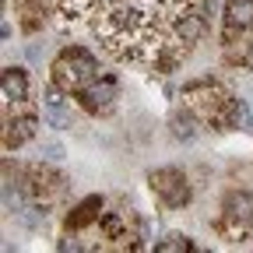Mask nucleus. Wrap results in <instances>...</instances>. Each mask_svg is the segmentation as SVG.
<instances>
[{
    "label": "nucleus",
    "mask_w": 253,
    "mask_h": 253,
    "mask_svg": "<svg viewBox=\"0 0 253 253\" xmlns=\"http://www.w3.org/2000/svg\"><path fill=\"white\" fill-rule=\"evenodd\" d=\"M95 78H99V63L88 49H63L53 63V84L63 91H84Z\"/></svg>",
    "instance_id": "nucleus-1"
},
{
    "label": "nucleus",
    "mask_w": 253,
    "mask_h": 253,
    "mask_svg": "<svg viewBox=\"0 0 253 253\" xmlns=\"http://www.w3.org/2000/svg\"><path fill=\"white\" fill-rule=\"evenodd\" d=\"M148 183H151L155 194L162 197L166 208H183L190 201V186H186V176L179 169H155L148 176Z\"/></svg>",
    "instance_id": "nucleus-2"
},
{
    "label": "nucleus",
    "mask_w": 253,
    "mask_h": 253,
    "mask_svg": "<svg viewBox=\"0 0 253 253\" xmlns=\"http://www.w3.org/2000/svg\"><path fill=\"white\" fill-rule=\"evenodd\" d=\"M81 99L91 113H109L113 109V99H116V78H95L84 91Z\"/></svg>",
    "instance_id": "nucleus-3"
},
{
    "label": "nucleus",
    "mask_w": 253,
    "mask_h": 253,
    "mask_svg": "<svg viewBox=\"0 0 253 253\" xmlns=\"http://www.w3.org/2000/svg\"><path fill=\"white\" fill-rule=\"evenodd\" d=\"M28 176H32V183H28V190H32V197H36L39 204H49L60 190H63V179L56 176V172H49V169H28Z\"/></svg>",
    "instance_id": "nucleus-4"
},
{
    "label": "nucleus",
    "mask_w": 253,
    "mask_h": 253,
    "mask_svg": "<svg viewBox=\"0 0 253 253\" xmlns=\"http://www.w3.org/2000/svg\"><path fill=\"white\" fill-rule=\"evenodd\" d=\"M225 28H232V32L253 28V0H229L225 4Z\"/></svg>",
    "instance_id": "nucleus-5"
},
{
    "label": "nucleus",
    "mask_w": 253,
    "mask_h": 253,
    "mask_svg": "<svg viewBox=\"0 0 253 253\" xmlns=\"http://www.w3.org/2000/svg\"><path fill=\"white\" fill-rule=\"evenodd\" d=\"M42 109H46L49 126H60V130H67V126H71V109L63 106V99H60L56 88H49V91L42 95Z\"/></svg>",
    "instance_id": "nucleus-6"
},
{
    "label": "nucleus",
    "mask_w": 253,
    "mask_h": 253,
    "mask_svg": "<svg viewBox=\"0 0 253 253\" xmlns=\"http://www.w3.org/2000/svg\"><path fill=\"white\" fill-rule=\"evenodd\" d=\"M25 95H28V78L21 67H7L4 71V99L7 102H25Z\"/></svg>",
    "instance_id": "nucleus-7"
},
{
    "label": "nucleus",
    "mask_w": 253,
    "mask_h": 253,
    "mask_svg": "<svg viewBox=\"0 0 253 253\" xmlns=\"http://www.w3.org/2000/svg\"><path fill=\"white\" fill-rule=\"evenodd\" d=\"M176 36H179L183 42H197V39L204 36V18H201L197 11H190V14H183V18L176 21Z\"/></svg>",
    "instance_id": "nucleus-8"
},
{
    "label": "nucleus",
    "mask_w": 253,
    "mask_h": 253,
    "mask_svg": "<svg viewBox=\"0 0 253 253\" xmlns=\"http://www.w3.org/2000/svg\"><path fill=\"white\" fill-rule=\"evenodd\" d=\"M99 211H102V201H99V197H88V201H81V204L74 208V214L67 218V225H71V229H81V225H88V221L99 218Z\"/></svg>",
    "instance_id": "nucleus-9"
},
{
    "label": "nucleus",
    "mask_w": 253,
    "mask_h": 253,
    "mask_svg": "<svg viewBox=\"0 0 253 253\" xmlns=\"http://www.w3.org/2000/svg\"><path fill=\"white\" fill-rule=\"evenodd\" d=\"M172 134H176V137H183V141H190V137L197 134L194 109H190V106H186V113H176V116H172Z\"/></svg>",
    "instance_id": "nucleus-10"
},
{
    "label": "nucleus",
    "mask_w": 253,
    "mask_h": 253,
    "mask_svg": "<svg viewBox=\"0 0 253 253\" xmlns=\"http://www.w3.org/2000/svg\"><path fill=\"white\" fill-rule=\"evenodd\" d=\"M155 250H158V253H179V250H194V239H190V236H179V232H172V236H166L162 243H155Z\"/></svg>",
    "instance_id": "nucleus-11"
},
{
    "label": "nucleus",
    "mask_w": 253,
    "mask_h": 253,
    "mask_svg": "<svg viewBox=\"0 0 253 253\" xmlns=\"http://www.w3.org/2000/svg\"><path fill=\"white\" fill-rule=\"evenodd\" d=\"M239 63H243V67H250V71H253V42H246V49L239 53Z\"/></svg>",
    "instance_id": "nucleus-12"
}]
</instances>
